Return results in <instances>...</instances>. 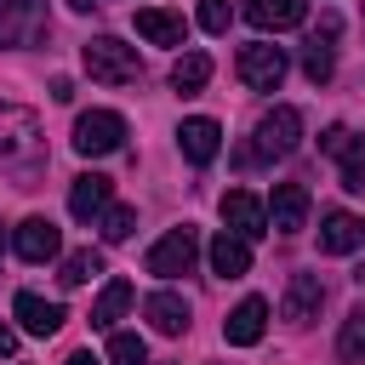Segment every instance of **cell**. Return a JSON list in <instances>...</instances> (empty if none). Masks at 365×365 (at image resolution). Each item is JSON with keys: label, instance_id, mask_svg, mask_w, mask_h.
Listing matches in <instances>:
<instances>
[{"label": "cell", "instance_id": "1", "mask_svg": "<svg viewBox=\"0 0 365 365\" xmlns=\"http://www.w3.org/2000/svg\"><path fill=\"white\" fill-rule=\"evenodd\" d=\"M46 165V131L40 114L23 103H0V171H11L17 182H34Z\"/></svg>", "mask_w": 365, "mask_h": 365}, {"label": "cell", "instance_id": "2", "mask_svg": "<svg viewBox=\"0 0 365 365\" xmlns=\"http://www.w3.org/2000/svg\"><path fill=\"white\" fill-rule=\"evenodd\" d=\"M80 63H86V74L103 80V86H131V80L143 74L137 46H125V40H114V34H91V40L80 46Z\"/></svg>", "mask_w": 365, "mask_h": 365}, {"label": "cell", "instance_id": "3", "mask_svg": "<svg viewBox=\"0 0 365 365\" xmlns=\"http://www.w3.org/2000/svg\"><path fill=\"white\" fill-rule=\"evenodd\" d=\"M297 143H302V108L274 103V108L257 120V137H251V148H245L240 160H245V165H251V160H285Z\"/></svg>", "mask_w": 365, "mask_h": 365}, {"label": "cell", "instance_id": "4", "mask_svg": "<svg viewBox=\"0 0 365 365\" xmlns=\"http://www.w3.org/2000/svg\"><path fill=\"white\" fill-rule=\"evenodd\" d=\"M125 148V114L114 108H86L74 120V154L86 160H103V154H120Z\"/></svg>", "mask_w": 365, "mask_h": 365}, {"label": "cell", "instance_id": "5", "mask_svg": "<svg viewBox=\"0 0 365 365\" xmlns=\"http://www.w3.org/2000/svg\"><path fill=\"white\" fill-rule=\"evenodd\" d=\"M240 80L251 86V91H279V80H285V51L279 46H268V40H257V46H240Z\"/></svg>", "mask_w": 365, "mask_h": 365}, {"label": "cell", "instance_id": "6", "mask_svg": "<svg viewBox=\"0 0 365 365\" xmlns=\"http://www.w3.org/2000/svg\"><path fill=\"white\" fill-rule=\"evenodd\" d=\"M194 257H200V234H194V228H171L165 240H154V245H148V274L177 279V274H188V268H194Z\"/></svg>", "mask_w": 365, "mask_h": 365}, {"label": "cell", "instance_id": "7", "mask_svg": "<svg viewBox=\"0 0 365 365\" xmlns=\"http://www.w3.org/2000/svg\"><path fill=\"white\" fill-rule=\"evenodd\" d=\"M319 148L342 165V188H348V194H365V137H354L348 125H325Z\"/></svg>", "mask_w": 365, "mask_h": 365}, {"label": "cell", "instance_id": "8", "mask_svg": "<svg viewBox=\"0 0 365 365\" xmlns=\"http://www.w3.org/2000/svg\"><path fill=\"white\" fill-rule=\"evenodd\" d=\"M46 0H0V46H40Z\"/></svg>", "mask_w": 365, "mask_h": 365}, {"label": "cell", "instance_id": "9", "mask_svg": "<svg viewBox=\"0 0 365 365\" xmlns=\"http://www.w3.org/2000/svg\"><path fill=\"white\" fill-rule=\"evenodd\" d=\"M336 34H342V17H336V11H319L314 34H308V51H302V74H308L314 86H325L331 68H336Z\"/></svg>", "mask_w": 365, "mask_h": 365}, {"label": "cell", "instance_id": "10", "mask_svg": "<svg viewBox=\"0 0 365 365\" xmlns=\"http://www.w3.org/2000/svg\"><path fill=\"white\" fill-rule=\"evenodd\" d=\"M319 308H325V285H319V274H291V279H285V297H279V319H291V325H314Z\"/></svg>", "mask_w": 365, "mask_h": 365}, {"label": "cell", "instance_id": "11", "mask_svg": "<svg viewBox=\"0 0 365 365\" xmlns=\"http://www.w3.org/2000/svg\"><path fill=\"white\" fill-rule=\"evenodd\" d=\"M222 228L240 234V240H262V234H268V205H262L257 194L234 188V194H222Z\"/></svg>", "mask_w": 365, "mask_h": 365}, {"label": "cell", "instance_id": "12", "mask_svg": "<svg viewBox=\"0 0 365 365\" xmlns=\"http://www.w3.org/2000/svg\"><path fill=\"white\" fill-rule=\"evenodd\" d=\"M11 251H17L23 262H51V257L63 251L57 222H51V217H23V222L11 228Z\"/></svg>", "mask_w": 365, "mask_h": 365}, {"label": "cell", "instance_id": "13", "mask_svg": "<svg viewBox=\"0 0 365 365\" xmlns=\"http://www.w3.org/2000/svg\"><path fill=\"white\" fill-rule=\"evenodd\" d=\"M177 148H182V160H188V165H211V160H217V148H222V125H217V120H205V114H194V120H182V125H177Z\"/></svg>", "mask_w": 365, "mask_h": 365}, {"label": "cell", "instance_id": "14", "mask_svg": "<svg viewBox=\"0 0 365 365\" xmlns=\"http://www.w3.org/2000/svg\"><path fill=\"white\" fill-rule=\"evenodd\" d=\"M108 205H114V182H108L103 171H80L74 188H68V211H74L80 222H97Z\"/></svg>", "mask_w": 365, "mask_h": 365}, {"label": "cell", "instance_id": "15", "mask_svg": "<svg viewBox=\"0 0 365 365\" xmlns=\"http://www.w3.org/2000/svg\"><path fill=\"white\" fill-rule=\"evenodd\" d=\"M268 228L274 234H302L308 228V188L302 182H279L268 200Z\"/></svg>", "mask_w": 365, "mask_h": 365}, {"label": "cell", "instance_id": "16", "mask_svg": "<svg viewBox=\"0 0 365 365\" xmlns=\"http://www.w3.org/2000/svg\"><path fill=\"white\" fill-rule=\"evenodd\" d=\"M365 245V222L354 217V211H325L319 217V251L325 257H348V251H359Z\"/></svg>", "mask_w": 365, "mask_h": 365}, {"label": "cell", "instance_id": "17", "mask_svg": "<svg viewBox=\"0 0 365 365\" xmlns=\"http://www.w3.org/2000/svg\"><path fill=\"white\" fill-rule=\"evenodd\" d=\"M11 314H17V325L29 331V336H51L68 314H63V302H46L40 291H17L11 297Z\"/></svg>", "mask_w": 365, "mask_h": 365}, {"label": "cell", "instance_id": "18", "mask_svg": "<svg viewBox=\"0 0 365 365\" xmlns=\"http://www.w3.org/2000/svg\"><path fill=\"white\" fill-rule=\"evenodd\" d=\"M245 23L262 34L297 29V23H308V0H245Z\"/></svg>", "mask_w": 365, "mask_h": 365}, {"label": "cell", "instance_id": "19", "mask_svg": "<svg viewBox=\"0 0 365 365\" xmlns=\"http://www.w3.org/2000/svg\"><path fill=\"white\" fill-rule=\"evenodd\" d=\"M137 34H143L148 46H182V40H188V23H182V11L143 6V11H137Z\"/></svg>", "mask_w": 365, "mask_h": 365}, {"label": "cell", "instance_id": "20", "mask_svg": "<svg viewBox=\"0 0 365 365\" xmlns=\"http://www.w3.org/2000/svg\"><path fill=\"white\" fill-rule=\"evenodd\" d=\"M262 325H268V302H262V297H245V302L222 319V336H228L234 348H251V342H262Z\"/></svg>", "mask_w": 365, "mask_h": 365}, {"label": "cell", "instance_id": "21", "mask_svg": "<svg viewBox=\"0 0 365 365\" xmlns=\"http://www.w3.org/2000/svg\"><path fill=\"white\" fill-rule=\"evenodd\" d=\"M211 274L217 279H240V274H251V240H240V234H217L211 240Z\"/></svg>", "mask_w": 365, "mask_h": 365}, {"label": "cell", "instance_id": "22", "mask_svg": "<svg viewBox=\"0 0 365 365\" xmlns=\"http://www.w3.org/2000/svg\"><path fill=\"white\" fill-rule=\"evenodd\" d=\"M143 314H148V325H154L160 336H182V331H188V297H177V291H154V297L143 302Z\"/></svg>", "mask_w": 365, "mask_h": 365}, {"label": "cell", "instance_id": "23", "mask_svg": "<svg viewBox=\"0 0 365 365\" xmlns=\"http://www.w3.org/2000/svg\"><path fill=\"white\" fill-rule=\"evenodd\" d=\"M131 297H137V291H131V279H108V285H103V297L91 302V325L114 331V319H120V314L131 308Z\"/></svg>", "mask_w": 365, "mask_h": 365}, {"label": "cell", "instance_id": "24", "mask_svg": "<svg viewBox=\"0 0 365 365\" xmlns=\"http://www.w3.org/2000/svg\"><path fill=\"white\" fill-rule=\"evenodd\" d=\"M211 80V57L205 51H182L177 63H171V91H182V97H194L200 86Z\"/></svg>", "mask_w": 365, "mask_h": 365}, {"label": "cell", "instance_id": "25", "mask_svg": "<svg viewBox=\"0 0 365 365\" xmlns=\"http://www.w3.org/2000/svg\"><path fill=\"white\" fill-rule=\"evenodd\" d=\"M336 359H342V365H359V359H365V302L348 308V319H342V331H336Z\"/></svg>", "mask_w": 365, "mask_h": 365}, {"label": "cell", "instance_id": "26", "mask_svg": "<svg viewBox=\"0 0 365 365\" xmlns=\"http://www.w3.org/2000/svg\"><path fill=\"white\" fill-rule=\"evenodd\" d=\"M97 274H103V251H91V245H86V251H68L63 268H57L63 285H86V279H97Z\"/></svg>", "mask_w": 365, "mask_h": 365}, {"label": "cell", "instance_id": "27", "mask_svg": "<svg viewBox=\"0 0 365 365\" xmlns=\"http://www.w3.org/2000/svg\"><path fill=\"white\" fill-rule=\"evenodd\" d=\"M108 365H148V342L137 331H114L108 336Z\"/></svg>", "mask_w": 365, "mask_h": 365}, {"label": "cell", "instance_id": "28", "mask_svg": "<svg viewBox=\"0 0 365 365\" xmlns=\"http://www.w3.org/2000/svg\"><path fill=\"white\" fill-rule=\"evenodd\" d=\"M97 228H103V240H108V245H120V240H131L137 211H131V205H108V211L97 217Z\"/></svg>", "mask_w": 365, "mask_h": 365}, {"label": "cell", "instance_id": "29", "mask_svg": "<svg viewBox=\"0 0 365 365\" xmlns=\"http://www.w3.org/2000/svg\"><path fill=\"white\" fill-rule=\"evenodd\" d=\"M228 23H234V6L228 0H200V29L205 34H228Z\"/></svg>", "mask_w": 365, "mask_h": 365}, {"label": "cell", "instance_id": "30", "mask_svg": "<svg viewBox=\"0 0 365 365\" xmlns=\"http://www.w3.org/2000/svg\"><path fill=\"white\" fill-rule=\"evenodd\" d=\"M11 354H17V331L0 319V359H11Z\"/></svg>", "mask_w": 365, "mask_h": 365}, {"label": "cell", "instance_id": "31", "mask_svg": "<svg viewBox=\"0 0 365 365\" xmlns=\"http://www.w3.org/2000/svg\"><path fill=\"white\" fill-rule=\"evenodd\" d=\"M51 97H57V103H68V97H74V80H63V74H57V80H51Z\"/></svg>", "mask_w": 365, "mask_h": 365}, {"label": "cell", "instance_id": "32", "mask_svg": "<svg viewBox=\"0 0 365 365\" xmlns=\"http://www.w3.org/2000/svg\"><path fill=\"white\" fill-rule=\"evenodd\" d=\"M63 365H97V359H91V354H68Z\"/></svg>", "mask_w": 365, "mask_h": 365}, {"label": "cell", "instance_id": "33", "mask_svg": "<svg viewBox=\"0 0 365 365\" xmlns=\"http://www.w3.org/2000/svg\"><path fill=\"white\" fill-rule=\"evenodd\" d=\"M354 279H359V285H365V262H359V268H354Z\"/></svg>", "mask_w": 365, "mask_h": 365}, {"label": "cell", "instance_id": "34", "mask_svg": "<svg viewBox=\"0 0 365 365\" xmlns=\"http://www.w3.org/2000/svg\"><path fill=\"white\" fill-rule=\"evenodd\" d=\"M0 245H6V240H0Z\"/></svg>", "mask_w": 365, "mask_h": 365}]
</instances>
